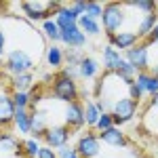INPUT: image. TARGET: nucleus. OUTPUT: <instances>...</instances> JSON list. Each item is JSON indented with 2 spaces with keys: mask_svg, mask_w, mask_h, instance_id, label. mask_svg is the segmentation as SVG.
<instances>
[{
  "mask_svg": "<svg viewBox=\"0 0 158 158\" xmlns=\"http://www.w3.org/2000/svg\"><path fill=\"white\" fill-rule=\"evenodd\" d=\"M124 2H106L103 4V13H101V27L106 32V36H114L122 32V25L127 19L124 13Z\"/></svg>",
  "mask_w": 158,
  "mask_h": 158,
  "instance_id": "obj_1",
  "label": "nucleus"
},
{
  "mask_svg": "<svg viewBox=\"0 0 158 158\" xmlns=\"http://www.w3.org/2000/svg\"><path fill=\"white\" fill-rule=\"evenodd\" d=\"M34 65H36V59L27 49H11L6 53V57H4V70L11 72L13 76L32 72Z\"/></svg>",
  "mask_w": 158,
  "mask_h": 158,
  "instance_id": "obj_2",
  "label": "nucleus"
},
{
  "mask_svg": "<svg viewBox=\"0 0 158 158\" xmlns=\"http://www.w3.org/2000/svg\"><path fill=\"white\" fill-rule=\"evenodd\" d=\"M53 95L59 101H65V103H72V101H78L80 99V91H78V85L76 80L68 78L63 72L55 74L53 78Z\"/></svg>",
  "mask_w": 158,
  "mask_h": 158,
  "instance_id": "obj_3",
  "label": "nucleus"
},
{
  "mask_svg": "<svg viewBox=\"0 0 158 158\" xmlns=\"http://www.w3.org/2000/svg\"><path fill=\"white\" fill-rule=\"evenodd\" d=\"M137 110H139V103L133 101V99H129V97H120L118 101H114L112 108H110L114 127H120V124L131 122L135 118V114H137Z\"/></svg>",
  "mask_w": 158,
  "mask_h": 158,
  "instance_id": "obj_4",
  "label": "nucleus"
},
{
  "mask_svg": "<svg viewBox=\"0 0 158 158\" xmlns=\"http://www.w3.org/2000/svg\"><path fill=\"white\" fill-rule=\"evenodd\" d=\"M70 137H72V131H70L65 124H49L40 139L44 141L47 148H51V150H59V148L68 146Z\"/></svg>",
  "mask_w": 158,
  "mask_h": 158,
  "instance_id": "obj_5",
  "label": "nucleus"
},
{
  "mask_svg": "<svg viewBox=\"0 0 158 158\" xmlns=\"http://www.w3.org/2000/svg\"><path fill=\"white\" fill-rule=\"evenodd\" d=\"M122 57L129 61L137 72H148V70H150V47L143 44L141 40H139L135 47H131L129 51H124Z\"/></svg>",
  "mask_w": 158,
  "mask_h": 158,
  "instance_id": "obj_6",
  "label": "nucleus"
},
{
  "mask_svg": "<svg viewBox=\"0 0 158 158\" xmlns=\"http://www.w3.org/2000/svg\"><path fill=\"white\" fill-rule=\"evenodd\" d=\"M74 150H76V154L80 158H97L99 152H101V141H99L97 133L86 131L85 135H80V139H78Z\"/></svg>",
  "mask_w": 158,
  "mask_h": 158,
  "instance_id": "obj_7",
  "label": "nucleus"
},
{
  "mask_svg": "<svg viewBox=\"0 0 158 158\" xmlns=\"http://www.w3.org/2000/svg\"><path fill=\"white\" fill-rule=\"evenodd\" d=\"M63 124L68 129H74V131H80L85 127V110H82V103L80 101H72V103H65V110H63Z\"/></svg>",
  "mask_w": 158,
  "mask_h": 158,
  "instance_id": "obj_8",
  "label": "nucleus"
},
{
  "mask_svg": "<svg viewBox=\"0 0 158 158\" xmlns=\"http://www.w3.org/2000/svg\"><path fill=\"white\" fill-rule=\"evenodd\" d=\"M59 42H63L68 49H82L86 44V36L80 32L78 25H68L59 30Z\"/></svg>",
  "mask_w": 158,
  "mask_h": 158,
  "instance_id": "obj_9",
  "label": "nucleus"
},
{
  "mask_svg": "<svg viewBox=\"0 0 158 158\" xmlns=\"http://www.w3.org/2000/svg\"><path fill=\"white\" fill-rule=\"evenodd\" d=\"M99 141H103V143H108L112 148H129L131 146V139L124 135V131H120L118 127H110L108 131H101L97 133Z\"/></svg>",
  "mask_w": 158,
  "mask_h": 158,
  "instance_id": "obj_10",
  "label": "nucleus"
},
{
  "mask_svg": "<svg viewBox=\"0 0 158 158\" xmlns=\"http://www.w3.org/2000/svg\"><path fill=\"white\" fill-rule=\"evenodd\" d=\"M137 42H139V38H137V34L131 32V30H122V32L114 34V36H108V44L114 47L118 53H120V51H129L131 47H135Z\"/></svg>",
  "mask_w": 158,
  "mask_h": 158,
  "instance_id": "obj_11",
  "label": "nucleus"
},
{
  "mask_svg": "<svg viewBox=\"0 0 158 158\" xmlns=\"http://www.w3.org/2000/svg\"><path fill=\"white\" fill-rule=\"evenodd\" d=\"M0 154H13V156L25 158L21 141L13 133H6V131H0Z\"/></svg>",
  "mask_w": 158,
  "mask_h": 158,
  "instance_id": "obj_12",
  "label": "nucleus"
},
{
  "mask_svg": "<svg viewBox=\"0 0 158 158\" xmlns=\"http://www.w3.org/2000/svg\"><path fill=\"white\" fill-rule=\"evenodd\" d=\"M13 116H15V106H13V99L6 91L0 93V127L6 129L13 124Z\"/></svg>",
  "mask_w": 158,
  "mask_h": 158,
  "instance_id": "obj_13",
  "label": "nucleus"
},
{
  "mask_svg": "<svg viewBox=\"0 0 158 158\" xmlns=\"http://www.w3.org/2000/svg\"><path fill=\"white\" fill-rule=\"evenodd\" d=\"M30 124H32V137L40 139L42 133L47 131V127H49V118L42 110H34V112H30Z\"/></svg>",
  "mask_w": 158,
  "mask_h": 158,
  "instance_id": "obj_14",
  "label": "nucleus"
},
{
  "mask_svg": "<svg viewBox=\"0 0 158 158\" xmlns=\"http://www.w3.org/2000/svg\"><path fill=\"white\" fill-rule=\"evenodd\" d=\"M53 21L57 23V27H59V30H63V27H68V25H76V21H78V15L74 13L72 4H70V6H68V4H61V9L55 13Z\"/></svg>",
  "mask_w": 158,
  "mask_h": 158,
  "instance_id": "obj_15",
  "label": "nucleus"
},
{
  "mask_svg": "<svg viewBox=\"0 0 158 158\" xmlns=\"http://www.w3.org/2000/svg\"><path fill=\"white\" fill-rule=\"evenodd\" d=\"M135 85L139 86L143 93H148V95H156L158 93V78H154L150 72H137Z\"/></svg>",
  "mask_w": 158,
  "mask_h": 158,
  "instance_id": "obj_16",
  "label": "nucleus"
},
{
  "mask_svg": "<svg viewBox=\"0 0 158 158\" xmlns=\"http://www.w3.org/2000/svg\"><path fill=\"white\" fill-rule=\"evenodd\" d=\"M120 59H122V55L114 49V47H110V44L103 47V51H101V63H103L106 72H114V70L118 68Z\"/></svg>",
  "mask_w": 158,
  "mask_h": 158,
  "instance_id": "obj_17",
  "label": "nucleus"
},
{
  "mask_svg": "<svg viewBox=\"0 0 158 158\" xmlns=\"http://www.w3.org/2000/svg\"><path fill=\"white\" fill-rule=\"evenodd\" d=\"M13 127L19 135H30L32 133V124H30V112L27 110H15L13 116Z\"/></svg>",
  "mask_w": 158,
  "mask_h": 158,
  "instance_id": "obj_18",
  "label": "nucleus"
},
{
  "mask_svg": "<svg viewBox=\"0 0 158 158\" xmlns=\"http://www.w3.org/2000/svg\"><path fill=\"white\" fill-rule=\"evenodd\" d=\"M156 25H158V13L143 15V17H141V21L137 23V32H135V34H137L139 40H143L146 36H150V32H152Z\"/></svg>",
  "mask_w": 158,
  "mask_h": 158,
  "instance_id": "obj_19",
  "label": "nucleus"
},
{
  "mask_svg": "<svg viewBox=\"0 0 158 158\" xmlns=\"http://www.w3.org/2000/svg\"><path fill=\"white\" fill-rule=\"evenodd\" d=\"M44 61H47L49 68H61L65 63V59H63V49L57 47V44H49L44 49Z\"/></svg>",
  "mask_w": 158,
  "mask_h": 158,
  "instance_id": "obj_20",
  "label": "nucleus"
},
{
  "mask_svg": "<svg viewBox=\"0 0 158 158\" xmlns=\"http://www.w3.org/2000/svg\"><path fill=\"white\" fill-rule=\"evenodd\" d=\"M32 86H34V74L32 72L15 74L11 78V89L13 91H25V93H30Z\"/></svg>",
  "mask_w": 158,
  "mask_h": 158,
  "instance_id": "obj_21",
  "label": "nucleus"
},
{
  "mask_svg": "<svg viewBox=\"0 0 158 158\" xmlns=\"http://www.w3.org/2000/svg\"><path fill=\"white\" fill-rule=\"evenodd\" d=\"M76 25L80 27V32H82L85 36H97V34H101V23H99L97 19H91V17H86V15L78 17Z\"/></svg>",
  "mask_w": 158,
  "mask_h": 158,
  "instance_id": "obj_22",
  "label": "nucleus"
},
{
  "mask_svg": "<svg viewBox=\"0 0 158 158\" xmlns=\"http://www.w3.org/2000/svg\"><path fill=\"white\" fill-rule=\"evenodd\" d=\"M114 74H116V76H118L120 80H124V82L129 85V82H133V80H135V76H137V70H135L133 65H131L129 61L122 57L120 63H118V68L114 70Z\"/></svg>",
  "mask_w": 158,
  "mask_h": 158,
  "instance_id": "obj_23",
  "label": "nucleus"
},
{
  "mask_svg": "<svg viewBox=\"0 0 158 158\" xmlns=\"http://www.w3.org/2000/svg\"><path fill=\"white\" fill-rule=\"evenodd\" d=\"M99 72V65L97 61L93 59V57H86L80 61V65H78V74H80V78H93V76H97Z\"/></svg>",
  "mask_w": 158,
  "mask_h": 158,
  "instance_id": "obj_24",
  "label": "nucleus"
},
{
  "mask_svg": "<svg viewBox=\"0 0 158 158\" xmlns=\"http://www.w3.org/2000/svg\"><path fill=\"white\" fill-rule=\"evenodd\" d=\"M124 6L129 9H135V11H141L143 15H150V13H158V2H152V0H133V2H124Z\"/></svg>",
  "mask_w": 158,
  "mask_h": 158,
  "instance_id": "obj_25",
  "label": "nucleus"
},
{
  "mask_svg": "<svg viewBox=\"0 0 158 158\" xmlns=\"http://www.w3.org/2000/svg\"><path fill=\"white\" fill-rule=\"evenodd\" d=\"M82 110H85V124H89V127H95L99 120V110L97 106H95V101H85L82 103Z\"/></svg>",
  "mask_w": 158,
  "mask_h": 158,
  "instance_id": "obj_26",
  "label": "nucleus"
},
{
  "mask_svg": "<svg viewBox=\"0 0 158 158\" xmlns=\"http://www.w3.org/2000/svg\"><path fill=\"white\" fill-rule=\"evenodd\" d=\"M42 36L47 38V40H51V44H55V42H59V27H57V23L53 21V19H47V21H42Z\"/></svg>",
  "mask_w": 158,
  "mask_h": 158,
  "instance_id": "obj_27",
  "label": "nucleus"
},
{
  "mask_svg": "<svg viewBox=\"0 0 158 158\" xmlns=\"http://www.w3.org/2000/svg\"><path fill=\"white\" fill-rule=\"evenodd\" d=\"M13 106H15V110H27L32 108V95L30 93H25V91H13Z\"/></svg>",
  "mask_w": 158,
  "mask_h": 158,
  "instance_id": "obj_28",
  "label": "nucleus"
},
{
  "mask_svg": "<svg viewBox=\"0 0 158 158\" xmlns=\"http://www.w3.org/2000/svg\"><path fill=\"white\" fill-rule=\"evenodd\" d=\"M21 146H23V156L25 158H36L38 152H40V139H34V137H27L21 141Z\"/></svg>",
  "mask_w": 158,
  "mask_h": 158,
  "instance_id": "obj_29",
  "label": "nucleus"
},
{
  "mask_svg": "<svg viewBox=\"0 0 158 158\" xmlns=\"http://www.w3.org/2000/svg\"><path fill=\"white\" fill-rule=\"evenodd\" d=\"M101 13H103V4L93 2V0H85V15L91 19H101Z\"/></svg>",
  "mask_w": 158,
  "mask_h": 158,
  "instance_id": "obj_30",
  "label": "nucleus"
},
{
  "mask_svg": "<svg viewBox=\"0 0 158 158\" xmlns=\"http://www.w3.org/2000/svg\"><path fill=\"white\" fill-rule=\"evenodd\" d=\"M63 59L68 61V65L78 68L80 61L85 59V55H82V51H80V49H68V51H63Z\"/></svg>",
  "mask_w": 158,
  "mask_h": 158,
  "instance_id": "obj_31",
  "label": "nucleus"
},
{
  "mask_svg": "<svg viewBox=\"0 0 158 158\" xmlns=\"http://www.w3.org/2000/svg\"><path fill=\"white\" fill-rule=\"evenodd\" d=\"M127 93H129L127 97H129V99H133V101H137V103H139V101L143 99V95H146V93H143V91H141L139 86L135 85V80H133V82H129V85H127Z\"/></svg>",
  "mask_w": 158,
  "mask_h": 158,
  "instance_id": "obj_32",
  "label": "nucleus"
},
{
  "mask_svg": "<svg viewBox=\"0 0 158 158\" xmlns=\"http://www.w3.org/2000/svg\"><path fill=\"white\" fill-rule=\"evenodd\" d=\"M110 127H114V120H112V114L106 112V114H101V116H99L95 129H97V133H101V131H108Z\"/></svg>",
  "mask_w": 158,
  "mask_h": 158,
  "instance_id": "obj_33",
  "label": "nucleus"
},
{
  "mask_svg": "<svg viewBox=\"0 0 158 158\" xmlns=\"http://www.w3.org/2000/svg\"><path fill=\"white\" fill-rule=\"evenodd\" d=\"M143 44H148V47H152V44H158V25L150 32V36H146L143 40H141Z\"/></svg>",
  "mask_w": 158,
  "mask_h": 158,
  "instance_id": "obj_34",
  "label": "nucleus"
},
{
  "mask_svg": "<svg viewBox=\"0 0 158 158\" xmlns=\"http://www.w3.org/2000/svg\"><path fill=\"white\" fill-rule=\"evenodd\" d=\"M55 152H57V158H70V156L76 154V150L70 148V146H63V148H59V150H55Z\"/></svg>",
  "mask_w": 158,
  "mask_h": 158,
  "instance_id": "obj_35",
  "label": "nucleus"
},
{
  "mask_svg": "<svg viewBox=\"0 0 158 158\" xmlns=\"http://www.w3.org/2000/svg\"><path fill=\"white\" fill-rule=\"evenodd\" d=\"M61 72L65 74L68 78H72V80L80 78V74H78V68H74V65H65V68H61Z\"/></svg>",
  "mask_w": 158,
  "mask_h": 158,
  "instance_id": "obj_36",
  "label": "nucleus"
},
{
  "mask_svg": "<svg viewBox=\"0 0 158 158\" xmlns=\"http://www.w3.org/2000/svg\"><path fill=\"white\" fill-rule=\"evenodd\" d=\"M36 158H57V152H55V150H51V148H47V146H42Z\"/></svg>",
  "mask_w": 158,
  "mask_h": 158,
  "instance_id": "obj_37",
  "label": "nucleus"
},
{
  "mask_svg": "<svg viewBox=\"0 0 158 158\" xmlns=\"http://www.w3.org/2000/svg\"><path fill=\"white\" fill-rule=\"evenodd\" d=\"M4 53H6V34L4 30H0V61L4 57Z\"/></svg>",
  "mask_w": 158,
  "mask_h": 158,
  "instance_id": "obj_38",
  "label": "nucleus"
},
{
  "mask_svg": "<svg viewBox=\"0 0 158 158\" xmlns=\"http://www.w3.org/2000/svg\"><path fill=\"white\" fill-rule=\"evenodd\" d=\"M150 74H152L154 78H158V63H156V65H152V72H150Z\"/></svg>",
  "mask_w": 158,
  "mask_h": 158,
  "instance_id": "obj_39",
  "label": "nucleus"
},
{
  "mask_svg": "<svg viewBox=\"0 0 158 158\" xmlns=\"http://www.w3.org/2000/svg\"><path fill=\"white\" fill-rule=\"evenodd\" d=\"M70 158H80V156H78V154H74V156H70Z\"/></svg>",
  "mask_w": 158,
  "mask_h": 158,
  "instance_id": "obj_40",
  "label": "nucleus"
},
{
  "mask_svg": "<svg viewBox=\"0 0 158 158\" xmlns=\"http://www.w3.org/2000/svg\"><path fill=\"white\" fill-rule=\"evenodd\" d=\"M0 78H2V74H0Z\"/></svg>",
  "mask_w": 158,
  "mask_h": 158,
  "instance_id": "obj_41",
  "label": "nucleus"
}]
</instances>
